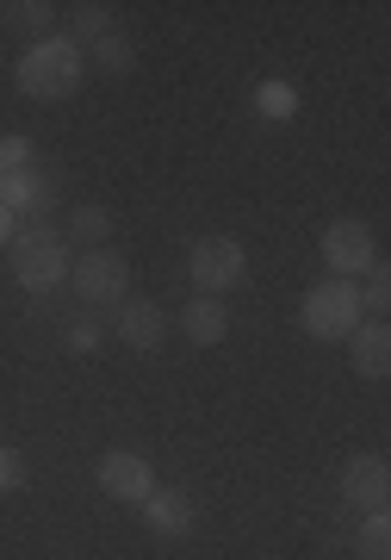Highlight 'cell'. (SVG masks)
Wrapping results in <instances>:
<instances>
[{"label":"cell","instance_id":"1","mask_svg":"<svg viewBox=\"0 0 391 560\" xmlns=\"http://www.w3.org/2000/svg\"><path fill=\"white\" fill-rule=\"evenodd\" d=\"M81 75H87V50L81 44H69L57 32V38H38V44H25V57L13 62V81H20V94L25 101H69L81 88Z\"/></svg>","mask_w":391,"mask_h":560},{"label":"cell","instance_id":"2","mask_svg":"<svg viewBox=\"0 0 391 560\" xmlns=\"http://www.w3.org/2000/svg\"><path fill=\"white\" fill-rule=\"evenodd\" d=\"M69 243L50 231V224H25V231H13V243H7V268H13V280H20L25 293H57L62 280H69Z\"/></svg>","mask_w":391,"mask_h":560},{"label":"cell","instance_id":"3","mask_svg":"<svg viewBox=\"0 0 391 560\" xmlns=\"http://www.w3.org/2000/svg\"><path fill=\"white\" fill-rule=\"evenodd\" d=\"M367 318L360 312V287L354 280H317L311 293H305V305H298V324H305V337L311 342H348L354 324Z\"/></svg>","mask_w":391,"mask_h":560},{"label":"cell","instance_id":"4","mask_svg":"<svg viewBox=\"0 0 391 560\" xmlns=\"http://www.w3.org/2000/svg\"><path fill=\"white\" fill-rule=\"evenodd\" d=\"M69 287H75L87 305H106V312H112L118 300H131V261L118 256L112 243L81 249V256L69 261Z\"/></svg>","mask_w":391,"mask_h":560},{"label":"cell","instance_id":"5","mask_svg":"<svg viewBox=\"0 0 391 560\" xmlns=\"http://www.w3.org/2000/svg\"><path fill=\"white\" fill-rule=\"evenodd\" d=\"M187 275H193V287L205 300H217V293H230V287L249 280V249L236 237H199L187 249Z\"/></svg>","mask_w":391,"mask_h":560},{"label":"cell","instance_id":"6","mask_svg":"<svg viewBox=\"0 0 391 560\" xmlns=\"http://www.w3.org/2000/svg\"><path fill=\"white\" fill-rule=\"evenodd\" d=\"M323 261H330L335 280H360L379 268V237H372V224L360 219H335L323 231Z\"/></svg>","mask_w":391,"mask_h":560},{"label":"cell","instance_id":"7","mask_svg":"<svg viewBox=\"0 0 391 560\" xmlns=\"http://www.w3.org/2000/svg\"><path fill=\"white\" fill-rule=\"evenodd\" d=\"M99 492L118 504H143L156 492V474H150V460L131 455V448H106L99 455Z\"/></svg>","mask_w":391,"mask_h":560},{"label":"cell","instance_id":"8","mask_svg":"<svg viewBox=\"0 0 391 560\" xmlns=\"http://www.w3.org/2000/svg\"><path fill=\"white\" fill-rule=\"evenodd\" d=\"M112 330H118L125 349L150 355V349H162V337H168V312H162L156 300H118L112 305Z\"/></svg>","mask_w":391,"mask_h":560},{"label":"cell","instance_id":"9","mask_svg":"<svg viewBox=\"0 0 391 560\" xmlns=\"http://www.w3.org/2000/svg\"><path fill=\"white\" fill-rule=\"evenodd\" d=\"M342 499H348V511H386L391 499V474H386V455H354L348 467H342Z\"/></svg>","mask_w":391,"mask_h":560},{"label":"cell","instance_id":"10","mask_svg":"<svg viewBox=\"0 0 391 560\" xmlns=\"http://www.w3.org/2000/svg\"><path fill=\"white\" fill-rule=\"evenodd\" d=\"M0 206L20 219V212H50L57 206V175H44V168H13V175H0Z\"/></svg>","mask_w":391,"mask_h":560},{"label":"cell","instance_id":"11","mask_svg":"<svg viewBox=\"0 0 391 560\" xmlns=\"http://www.w3.org/2000/svg\"><path fill=\"white\" fill-rule=\"evenodd\" d=\"M143 529L150 536H162V541H180V536H193V499L187 492H150L143 499Z\"/></svg>","mask_w":391,"mask_h":560},{"label":"cell","instance_id":"12","mask_svg":"<svg viewBox=\"0 0 391 560\" xmlns=\"http://www.w3.org/2000/svg\"><path fill=\"white\" fill-rule=\"evenodd\" d=\"M348 355H354V374L386 381V374H391V330H386V318H360V324H354Z\"/></svg>","mask_w":391,"mask_h":560},{"label":"cell","instance_id":"13","mask_svg":"<svg viewBox=\"0 0 391 560\" xmlns=\"http://www.w3.org/2000/svg\"><path fill=\"white\" fill-rule=\"evenodd\" d=\"M180 330H187V342L212 349V342L230 337V312H224V300H205V293H193V300L180 305Z\"/></svg>","mask_w":391,"mask_h":560},{"label":"cell","instance_id":"14","mask_svg":"<svg viewBox=\"0 0 391 560\" xmlns=\"http://www.w3.org/2000/svg\"><path fill=\"white\" fill-rule=\"evenodd\" d=\"M0 20H7V32H20V38H57V7L50 0H7L0 7Z\"/></svg>","mask_w":391,"mask_h":560},{"label":"cell","instance_id":"15","mask_svg":"<svg viewBox=\"0 0 391 560\" xmlns=\"http://www.w3.org/2000/svg\"><path fill=\"white\" fill-rule=\"evenodd\" d=\"M106 32H112V7H99V0H75V7H69V32H62L69 44L87 50V44H99Z\"/></svg>","mask_w":391,"mask_h":560},{"label":"cell","instance_id":"16","mask_svg":"<svg viewBox=\"0 0 391 560\" xmlns=\"http://www.w3.org/2000/svg\"><path fill=\"white\" fill-rule=\"evenodd\" d=\"M254 113L268 125H286V119H298V88L293 81H254Z\"/></svg>","mask_w":391,"mask_h":560},{"label":"cell","instance_id":"17","mask_svg":"<svg viewBox=\"0 0 391 560\" xmlns=\"http://www.w3.org/2000/svg\"><path fill=\"white\" fill-rule=\"evenodd\" d=\"M87 50H94V62L106 69V75H131V69H138V44L125 38L118 25H112V32H106L99 44H87Z\"/></svg>","mask_w":391,"mask_h":560},{"label":"cell","instance_id":"18","mask_svg":"<svg viewBox=\"0 0 391 560\" xmlns=\"http://www.w3.org/2000/svg\"><path fill=\"white\" fill-rule=\"evenodd\" d=\"M69 231H75V243L99 249V243L112 237V212H106V206H75V212H69Z\"/></svg>","mask_w":391,"mask_h":560},{"label":"cell","instance_id":"19","mask_svg":"<svg viewBox=\"0 0 391 560\" xmlns=\"http://www.w3.org/2000/svg\"><path fill=\"white\" fill-rule=\"evenodd\" d=\"M354 548H360V560H386V555H391V523H386V511H372V517L360 523Z\"/></svg>","mask_w":391,"mask_h":560},{"label":"cell","instance_id":"20","mask_svg":"<svg viewBox=\"0 0 391 560\" xmlns=\"http://www.w3.org/2000/svg\"><path fill=\"white\" fill-rule=\"evenodd\" d=\"M38 156V143L25 138V131H0V175H13V168H32Z\"/></svg>","mask_w":391,"mask_h":560},{"label":"cell","instance_id":"21","mask_svg":"<svg viewBox=\"0 0 391 560\" xmlns=\"http://www.w3.org/2000/svg\"><path fill=\"white\" fill-rule=\"evenodd\" d=\"M354 287H360V312H372V318H379V312L391 305V280H386V268H372V275H360Z\"/></svg>","mask_w":391,"mask_h":560},{"label":"cell","instance_id":"22","mask_svg":"<svg viewBox=\"0 0 391 560\" xmlns=\"http://www.w3.org/2000/svg\"><path fill=\"white\" fill-rule=\"evenodd\" d=\"M62 342H69V355H94V349H99V324L94 318H75Z\"/></svg>","mask_w":391,"mask_h":560},{"label":"cell","instance_id":"23","mask_svg":"<svg viewBox=\"0 0 391 560\" xmlns=\"http://www.w3.org/2000/svg\"><path fill=\"white\" fill-rule=\"evenodd\" d=\"M20 486H25V455L0 442V492H20Z\"/></svg>","mask_w":391,"mask_h":560},{"label":"cell","instance_id":"24","mask_svg":"<svg viewBox=\"0 0 391 560\" xmlns=\"http://www.w3.org/2000/svg\"><path fill=\"white\" fill-rule=\"evenodd\" d=\"M13 231H20V224H13V212H7V206H0V249L13 243Z\"/></svg>","mask_w":391,"mask_h":560}]
</instances>
